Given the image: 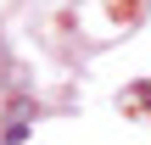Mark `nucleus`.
I'll list each match as a JSON object with an SVG mask.
<instances>
[]
</instances>
